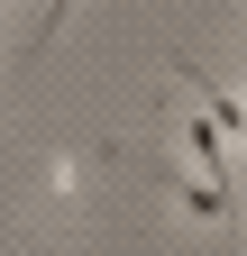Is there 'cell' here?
Listing matches in <instances>:
<instances>
[{
  "instance_id": "obj_1",
  "label": "cell",
  "mask_w": 247,
  "mask_h": 256,
  "mask_svg": "<svg viewBox=\"0 0 247 256\" xmlns=\"http://www.w3.org/2000/svg\"><path fill=\"white\" fill-rule=\"evenodd\" d=\"M74 10H82V0H46V18H37V37H28V64H37V55H46V46H55V28H64V18H74Z\"/></svg>"
},
{
  "instance_id": "obj_2",
  "label": "cell",
  "mask_w": 247,
  "mask_h": 256,
  "mask_svg": "<svg viewBox=\"0 0 247 256\" xmlns=\"http://www.w3.org/2000/svg\"><path fill=\"white\" fill-rule=\"evenodd\" d=\"M46 192H55V202H74V192H82V156H55V165H46Z\"/></svg>"
}]
</instances>
